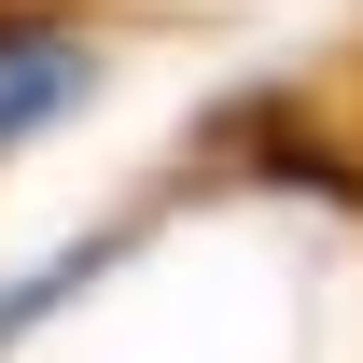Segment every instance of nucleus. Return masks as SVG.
<instances>
[{"instance_id": "1", "label": "nucleus", "mask_w": 363, "mask_h": 363, "mask_svg": "<svg viewBox=\"0 0 363 363\" xmlns=\"http://www.w3.org/2000/svg\"><path fill=\"white\" fill-rule=\"evenodd\" d=\"M98 84V56H84V28H43V14H0V154L28 126H56L70 98Z\"/></svg>"}]
</instances>
